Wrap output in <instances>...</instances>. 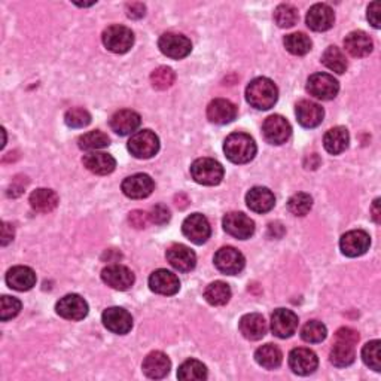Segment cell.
<instances>
[{
	"mask_svg": "<svg viewBox=\"0 0 381 381\" xmlns=\"http://www.w3.org/2000/svg\"><path fill=\"white\" fill-rule=\"evenodd\" d=\"M279 89L268 78H256L246 88V100L255 109L268 111L277 103Z\"/></svg>",
	"mask_w": 381,
	"mask_h": 381,
	"instance_id": "obj_1",
	"label": "cell"
},
{
	"mask_svg": "<svg viewBox=\"0 0 381 381\" xmlns=\"http://www.w3.org/2000/svg\"><path fill=\"white\" fill-rule=\"evenodd\" d=\"M256 143L253 137L246 133H233L225 139L223 152L226 158L234 164L250 162L256 155Z\"/></svg>",
	"mask_w": 381,
	"mask_h": 381,
	"instance_id": "obj_2",
	"label": "cell"
},
{
	"mask_svg": "<svg viewBox=\"0 0 381 381\" xmlns=\"http://www.w3.org/2000/svg\"><path fill=\"white\" fill-rule=\"evenodd\" d=\"M191 176L200 185L215 187L223 179V167L211 158H198L191 165Z\"/></svg>",
	"mask_w": 381,
	"mask_h": 381,
	"instance_id": "obj_3",
	"label": "cell"
},
{
	"mask_svg": "<svg viewBox=\"0 0 381 381\" xmlns=\"http://www.w3.org/2000/svg\"><path fill=\"white\" fill-rule=\"evenodd\" d=\"M130 154L139 160H148L155 157L160 150L158 136L150 130L137 131L128 140Z\"/></svg>",
	"mask_w": 381,
	"mask_h": 381,
	"instance_id": "obj_4",
	"label": "cell"
},
{
	"mask_svg": "<svg viewBox=\"0 0 381 381\" xmlns=\"http://www.w3.org/2000/svg\"><path fill=\"white\" fill-rule=\"evenodd\" d=\"M103 45L111 53L126 54L134 45V35L126 26H111L103 32Z\"/></svg>",
	"mask_w": 381,
	"mask_h": 381,
	"instance_id": "obj_5",
	"label": "cell"
},
{
	"mask_svg": "<svg viewBox=\"0 0 381 381\" xmlns=\"http://www.w3.org/2000/svg\"><path fill=\"white\" fill-rule=\"evenodd\" d=\"M307 91L319 100H332L338 94L340 84L328 73H314L307 81Z\"/></svg>",
	"mask_w": 381,
	"mask_h": 381,
	"instance_id": "obj_6",
	"label": "cell"
},
{
	"mask_svg": "<svg viewBox=\"0 0 381 381\" xmlns=\"http://www.w3.org/2000/svg\"><path fill=\"white\" fill-rule=\"evenodd\" d=\"M158 48L165 57L173 58V60H180L191 54L192 43L184 35L164 33L158 40Z\"/></svg>",
	"mask_w": 381,
	"mask_h": 381,
	"instance_id": "obj_7",
	"label": "cell"
},
{
	"mask_svg": "<svg viewBox=\"0 0 381 381\" xmlns=\"http://www.w3.org/2000/svg\"><path fill=\"white\" fill-rule=\"evenodd\" d=\"M263 134L265 140L271 145H283L292 134V127L282 115H271L265 119L263 126Z\"/></svg>",
	"mask_w": 381,
	"mask_h": 381,
	"instance_id": "obj_8",
	"label": "cell"
},
{
	"mask_svg": "<svg viewBox=\"0 0 381 381\" xmlns=\"http://www.w3.org/2000/svg\"><path fill=\"white\" fill-rule=\"evenodd\" d=\"M223 230L226 234L238 240H248L255 233V222L241 211H231L223 218Z\"/></svg>",
	"mask_w": 381,
	"mask_h": 381,
	"instance_id": "obj_9",
	"label": "cell"
},
{
	"mask_svg": "<svg viewBox=\"0 0 381 381\" xmlns=\"http://www.w3.org/2000/svg\"><path fill=\"white\" fill-rule=\"evenodd\" d=\"M215 265L221 272L228 274V276H236V274L241 272L243 268H245L246 259L237 249L226 246L216 252Z\"/></svg>",
	"mask_w": 381,
	"mask_h": 381,
	"instance_id": "obj_10",
	"label": "cell"
},
{
	"mask_svg": "<svg viewBox=\"0 0 381 381\" xmlns=\"http://www.w3.org/2000/svg\"><path fill=\"white\" fill-rule=\"evenodd\" d=\"M182 231H184V236L191 240L194 245H203L211 234L210 223L201 213H192L191 216H188L184 223H182Z\"/></svg>",
	"mask_w": 381,
	"mask_h": 381,
	"instance_id": "obj_11",
	"label": "cell"
},
{
	"mask_svg": "<svg viewBox=\"0 0 381 381\" xmlns=\"http://www.w3.org/2000/svg\"><path fill=\"white\" fill-rule=\"evenodd\" d=\"M370 246H371V237L367 231L362 230L348 231L340 240V249L343 255L348 258L362 256L363 253H367Z\"/></svg>",
	"mask_w": 381,
	"mask_h": 381,
	"instance_id": "obj_12",
	"label": "cell"
},
{
	"mask_svg": "<svg viewBox=\"0 0 381 381\" xmlns=\"http://www.w3.org/2000/svg\"><path fill=\"white\" fill-rule=\"evenodd\" d=\"M317 355L310 348H294L289 353V367L298 375H310L317 370Z\"/></svg>",
	"mask_w": 381,
	"mask_h": 381,
	"instance_id": "obj_13",
	"label": "cell"
},
{
	"mask_svg": "<svg viewBox=\"0 0 381 381\" xmlns=\"http://www.w3.org/2000/svg\"><path fill=\"white\" fill-rule=\"evenodd\" d=\"M298 329V316L292 310L277 309L271 316V331L279 338H289Z\"/></svg>",
	"mask_w": 381,
	"mask_h": 381,
	"instance_id": "obj_14",
	"label": "cell"
},
{
	"mask_svg": "<svg viewBox=\"0 0 381 381\" xmlns=\"http://www.w3.org/2000/svg\"><path fill=\"white\" fill-rule=\"evenodd\" d=\"M101 280L116 291H127L134 285V274L124 265H109L101 271Z\"/></svg>",
	"mask_w": 381,
	"mask_h": 381,
	"instance_id": "obj_15",
	"label": "cell"
},
{
	"mask_svg": "<svg viewBox=\"0 0 381 381\" xmlns=\"http://www.w3.org/2000/svg\"><path fill=\"white\" fill-rule=\"evenodd\" d=\"M149 287L152 292L170 297L179 292L180 282L176 274L169 270H157L150 274L149 277Z\"/></svg>",
	"mask_w": 381,
	"mask_h": 381,
	"instance_id": "obj_16",
	"label": "cell"
},
{
	"mask_svg": "<svg viewBox=\"0 0 381 381\" xmlns=\"http://www.w3.org/2000/svg\"><path fill=\"white\" fill-rule=\"evenodd\" d=\"M101 320L106 329H109L111 332L118 335H126L133 328L131 314L121 307H111L108 310H104Z\"/></svg>",
	"mask_w": 381,
	"mask_h": 381,
	"instance_id": "obj_17",
	"label": "cell"
},
{
	"mask_svg": "<svg viewBox=\"0 0 381 381\" xmlns=\"http://www.w3.org/2000/svg\"><path fill=\"white\" fill-rule=\"evenodd\" d=\"M121 188H123V192L128 198H133V200H142V198L149 197L152 191L155 189V184L150 176L143 175V173H137V175L127 177L123 182V187Z\"/></svg>",
	"mask_w": 381,
	"mask_h": 381,
	"instance_id": "obj_18",
	"label": "cell"
},
{
	"mask_svg": "<svg viewBox=\"0 0 381 381\" xmlns=\"http://www.w3.org/2000/svg\"><path fill=\"white\" fill-rule=\"evenodd\" d=\"M55 310L63 319L82 320L88 314V304L82 297L70 294L57 302Z\"/></svg>",
	"mask_w": 381,
	"mask_h": 381,
	"instance_id": "obj_19",
	"label": "cell"
},
{
	"mask_svg": "<svg viewBox=\"0 0 381 381\" xmlns=\"http://www.w3.org/2000/svg\"><path fill=\"white\" fill-rule=\"evenodd\" d=\"M295 114H297V119L298 123L304 127V128H314L317 126L322 124L324 116H325V111L320 104L310 101V100H301L297 103L295 108Z\"/></svg>",
	"mask_w": 381,
	"mask_h": 381,
	"instance_id": "obj_20",
	"label": "cell"
},
{
	"mask_svg": "<svg viewBox=\"0 0 381 381\" xmlns=\"http://www.w3.org/2000/svg\"><path fill=\"white\" fill-rule=\"evenodd\" d=\"M237 116V106L226 99H216L207 106V118L213 124H230Z\"/></svg>",
	"mask_w": 381,
	"mask_h": 381,
	"instance_id": "obj_21",
	"label": "cell"
},
{
	"mask_svg": "<svg viewBox=\"0 0 381 381\" xmlns=\"http://www.w3.org/2000/svg\"><path fill=\"white\" fill-rule=\"evenodd\" d=\"M307 26L313 32H326L335 23V13L331 6L325 4H317L307 12Z\"/></svg>",
	"mask_w": 381,
	"mask_h": 381,
	"instance_id": "obj_22",
	"label": "cell"
},
{
	"mask_svg": "<svg viewBox=\"0 0 381 381\" xmlns=\"http://www.w3.org/2000/svg\"><path fill=\"white\" fill-rule=\"evenodd\" d=\"M167 261L170 263L173 268L180 272H188L195 268L197 256L195 253L185 245H173L167 249Z\"/></svg>",
	"mask_w": 381,
	"mask_h": 381,
	"instance_id": "obj_23",
	"label": "cell"
},
{
	"mask_svg": "<svg viewBox=\"0 0 381 381\" xmlns=\"http://www.w3.org/2000/svg\"><path fill=\"white\" fill-rule=\"evenodd\" d=\"M238 328H240V332H241L243 337H245L246 340H250V341H258V340L264 338L267 331H268L264 316L258 314V313H250V314L243 316L240 319Z\"/></svg>",
	"mask_w": 381,
	"mask_h": 381,
	"instance_id": "obj_24",
	"label": "cell"
},
{
	"mask_svg": "<svg viewBox=\"0 0 381 381\" xmlns=\"http://www.w3.org/2000/svg\"><path fill=\"white\" fill-rule=\"evenodd\" d=\"M6 283L13 291H30L36 285V274L30 267H12L6 274Z\"/></svg>",
	"mask_w": 381,
	"mask_h": 381,
	"instance_id": "obj_25",
	"label": "cell"
},
{
	"mask_svg": "<svg viewBox=\"0 0 381 381\" xmlns=\"http://www.w3.org/2000/svg\"><path fill=\"white\" fill-rule=\"evenodd\" d=\"M82 162L87 170L99 176L111 175L116 167V161L112 155L104 154V152H97V150H93V152H89V154L84 155Z\"/></svg>",
	"mask_w": 381,
	"mask_h": 381,
	"instance_id": "obj_26",
	"label": "cell"
},
{
	"mask_svg": "<svg viewBox=\"0 0 381 381\" xmlns=\"http://www.w3.org/2000/svg\"><path fill=\"white\" fill-rule=\"evenodd\" d=\"M172 362L164 355L162 352H152L149 353L142 365V370L146 377L152 380H160L164 378L167 374L170 372Z\"/></svg>",
	"mask_w": 381,
	"mask_h": 381,
	"instance_id": "obj_27",
	"label": "cell"
},
{
	"mask_svg": "<svg viewBox=\"0 0 381 381\" xmlns=\"http://www.w3.org/2000/svg\"><path fill=\"white\" fill-rule=\"evenodd\" d=\"M344 47L352 57L363 58L372 53L374 43L367 33L362 32V30H356V32H352L346 36Z\"/></svg>",
	"mask_w": 381,
	"mask_h": 381,
	"instance_id": "obj_28",
	"label": "cell"
},
{
	"mask_svg": "<svg viewBox=\"0 0 381 381\" xmlns=\"http://www.w3.org/2000/svg\"><path fill=\"white\" fill-rule=\"evenodd\" d=\"M140 123L142 119L139 114L130 109H123L114 114L111 118V128L119 136H128L140 127Z\"/></svg>",
	"mask_w": 381,
	"mask_h": 381,
	"instance_id": "obj_29",
	"label": "cell"
},
{
	"mask_svg": "<svg viewBox=\"0 0 381 381\" xmlns=\"http://www.w3.org/2000/svg\"><path fill=\"white\" fill-rule=\"evenodd\" d=\"M246 204L255 213H268L276 204V197L268 188L255 187L246 195Z\"/></svg>",
	"mask_w": 381,
	"mask_h": 381,
	"instance_id": "obj_30",
	"label": "cell"
},
{
	"mask_svg": "<svg viewBox=\"0 0 381 381\" xmlns=\"http://www.w3.org/2000/svg\"><path fill=\"white\" fill-rule=\"evenodd\" d=\"M350 136L347 128L333 127L324 137V146L332 155H338L348 148Z\"/></svg>",
	"mask_w": 381,
	"mask_h": 381,
	"instance_id": "obj_31",
	"label": "cell"
},
{
	"mask_svg": "<svg viewBox=\"0 0 381 381\" xmlns=\"http://www.w3.org/2000/svg\"><path fill=\"white\" fill-rule=\"evenodd\" d=\"M30 206L39 213H50L58 206V195L53 189L39 188L30 195Z\"/></svg>",
	"mask_w": 381,
	"mask_h": 381,
	"instance_id": "obj_32",
	"label": "cell"
},
{
	"mask_svg": "<svg viewBox=\"0 0 381 381\" xmlns=\"http://www.w3.org/2000/svg\"><path fill=\"white\" fill-rule=\"evenodd\" d=\"M255 360L265 370H276L283 362L282 350L274 344H265L255 352Z\"/></svg>",
	"mask_w": 381,
	"mask_h": 381,
	"instance_id": "obj_33",
	"label": "cell"
},
{
	"mask_svg": "<svg viewBox=\"0 0 381 381\" xmlns=\"http://www.w3.org/2000/svg\"><path fill=\"white\" fill-rule=\"evenodd\" d=\"M204 298L210 306H225V304L231 299V287L225 282H213L206 287Z\"/></svg>",
	"mask_w": 381,
	"mask_h": 381,
	"instance_id": "obj_34",
	"label": "cell"
},
{
	"mask_svg": "<svg viewBox=\"0 0 381 381\" xmlns=\"http://www.w3.org/2000/svg\"><path fill=\"white\" fill-rule=\"evenodd\" d=\"M177 378L184 381H201L207 378L206 365L197 359H188L177 370Z\"/></svg>",
	"mask_w": 381,
	"mask_h": 381,
	"instance_id": "obj_35",
	"label": "cell"
},
{
	"mask_svg": "<svg viewBox=\"0 0 381 381\" xmlns=\"http://www.w3.org/2000/svg\"><path fill=\"white\" fill-rule=\"evenodd\" d=\"M329 359L331 362L335 365V367L338 368H346V367H350L356 359V352H355V347L350 346V344H346V343H335V346L332 347L331 350V355H329Z\"/></svg>",
	"mask_w": 381,
	"mask_h": 381,
	"instance_id": "obj_36",
	"label": "cell"
},
{
	"mask_svg": "<svg viewBox=\"0 0 381 381\" xmlns=\"http://www.w3.org/2000/svg\"><path fill=\"white\" fill-rule=\"evenodd\" d=\"M322 63L335 73H344L347 70V60L344 53L337 47H329L322 55Z\"/></svg>",
	"mask_w": 381,
	"mask_h": 381,
	"instance_id": "obj_37",
	"label": "cell"
},
{
	"mask_svg": "<svg viewBox=\"0 0 381 381\" xmlns=\"http://www.w3.org/2000/svg\"><path fill=\"white\" fill-rule=\"evenodd\" d=\"M285 48L294 55H306L311 50V40L304 33H292L285 38Z\"/></svg>",
	"mask_w": 381,
	"mask_h": 381,
	"instance_id": "obj_38",
	"label": "cell"
},
{
	"mask_svg": "<svg viewBox=\"0 0 381 381\" xmlns=\"http://www.w3.org/2000/svg\"><path fill=\"white\" fill-rule=\"evenodd\" d=\"M328 335V329L322 322H317V320H310L301 329V338L310 343V344H317L322 343Z\"/></svg>",
	"mask_w": 381,
	"mask_h": 381,
	"instance_id": "obj_39",
	"label": "cell"
},
{
	"mask_svg": "<svg viewBox=\"0 0 381 381\" xmlns=\"http://www.w3.org/2000/svg\"><path fill=\"white\" fill-rule=\"evenodd\" d=\"M78 145L84 150H97L103 149L106 146L111 145V139L108 134H104L101 131H89L87 134H82L78 140Z\"/></svg>",
	"mask_w": 381,
	"mask_h": 381,
	"instance_id": "obj_40",
	"label": "cell"
},
{
	"mask_svg": "<svg viewBox=\"0 0 381 381\" xmlns=\"http://www.w3.org/2000/svg\"><path fill=\"white\" fill-rule=\"evenodd\" d=\"M362 359L367 367L380 372L381 371V341L374 340L365 344L362 348Z\"/></svg>",
	"mask_w": 381,
	"mask_h": 381,
	"instance_id": "obj_41",
	"label": "cell"
},
{
	"mask_svg": "<svg viewBox=\"0 0 381 381\" xmlns=\"http://www.w3.org/2000/svg\"><path fill=\"white\" fill-rule=\"evenodd\" d=\"M274 21L282 28H289L294 27L298 21V9L292 5H279L274 11Z\"/></svg>",
	"mask_w": 381,
	"mask_h": 381,
	"instance_id": "obj_42",
	"label": "cell"
},
{
	"mask_svg": "<svg viewBox=\"0 0 381 381\" xmlns=\"http://www.w3.org/2000/svg\"><path fill=\"white\" fill-rule=\"evenodd\" d=\"M311 207H313V198L306 192L295 194L289 198V201H287L289 211H291L295 216H306L311 210Z\"/></svg>",
	"mask_w": 381,
	"mask_h": 381,
	"instance_id": "obj_43",
	"label": "cell"
},
{
	"mask_svg": "<svg viewBox=\"0 0 381 381\" xmlns=\"http://www.w3.org/2000/svg\"><path fill=\"white\" fill-rule=\"evenodd\" d=\"M175 81H176V73L170 67H165V66L155 69L150 74L152 87L160 91L170 88L175 84Z\"/></svg>",
	"mask_w": 381,
	"mask_h": 381,
	"instance_id": "obj_44",
	"label": "cell"
},
{
	"mask_svg": "<svg viewBox=\"0 0 381 381\" xmlns=\"http://www.w3.org/2000/svg\"><path fill=\"white\" fill-rule=\"evenodd\" d=\"M20 311H21L20 299L8 295H4L0 298V319H2L4 322H6L9 319H13L15 316H18Z\"/></svg>",
	"mask_w": 381,
	"mask_h": 381,
	"instance_id": "obj_45",
	"label": "cell"
},
{
	"mask_svg": "<svg viewBox=\"0 0 381 381\" xmlns=\"http://www.w3.org/2000/svg\"><path fill=\"white\" fill-rule=\"evenodd\" d=\"M65 121L70 128H84L91 123V115L82 108H73L66 112Z\"/></svg>",
	"mask_w": 381,
	"mask_h": 381,
	"instance_id": "obj_46",
	"label": "cell"
},
{
	"mask_svg": "<svg viewBox=\"0 0 381 381\" xmlns=\"http://www.w3.org/2000/svg\"><path fill=\"white\" fill-rule=\"evenodd\" d=\"M149 219L152 223H155V225H164L170 221V210L167 209L164 204H157L150 209Z\"/></svg>",
	"mask_w": 381,
	"mask_h": 381,
	"instance_id": "obj_47",
	"label": "cell"
},
{
	"mask_svg": "<svg viewBox=\"0 0 381 381\" xmlns=\"http://www.w3.org/2000/svg\"><path fill=\"white\" fill-rule=\"evenodd\" d=\"M335 340H337L338 343L355 346L359 341V333L352 328H340L337 333H335Z\"/></svg>",
	"mask_w": 381,
	"mask_h": 381,
	"instance_id": "obj_48",
	"label": "cell"
},
{
	"mask_svg": "<svg viewBox=\"0 0 381 381\" xmlns=\"http://www.w3.org/2000/svg\"><path fill=\"white\" fill-rule=\"evenodd\" d=\"M128 221L130 223L137 228V230H143V228L148 226V223L150 222L149 219V213L143 211V210H134L130 213V216H128Z\"/></svg>",
	"mask_w": 381,
	"mask_h": 381,
	"instance_id": "obj_49",
	"label": "cell"
},
{
	"mask_svg": "<svg viewBox=\"0 0 381 381\" xmlns=\"http://www.w3.org/2000/svg\"><path fill=\"white\" fill-rule=\"evenodd\" d=\"M145 13H146V6L143 4L133 2L127 5V17L131 20H139L145 17Z\"/></svg>",
	"mask_w": 381,
	"mask_h": 381,
	"instance_id": "obj_50",
	"label": "cell"
},
{
	"mask_svg": "<svg viewBox=\"0 0 381 381\" xmlns=\"http://www.w3.org/2000/svg\"><path fill=\"white\" fill-rule=\"evenodd\" d=\"M380 12H381V6L378 2H372L370 6H368V21L372 24L374 28H380L381 27V20H380Z\"/></svg>",
	"mask_w": 381,
	"mask_h": 381,
	"instance_id": "obj_51",
	"label": "cell"
},
{
	"mask_svg": "<svg viewBox=\"0 0 381 381\" xmlns=\"http://www.w3.org/2000/svg\"><path fill=\"white\" fill-rule=\"evenodd\" d=\"M13 226L8 222H4L2 226V246H6L8 243H11L13 240Z\"/></svg>",
	"mask_w": 381,
	"mask_h": 381,
	"instance_id": "obj_52",
	"label": "cell"
},
{
	"mask_svg": "<svg viewBox=\"0 0 381 381\" xmlns=\"http://www.w3.org/2000/svg\"><path fill=\"white\" fill-rule=\"evenodd\" d=\"M372 218H374V222H375V223H380V222H381L380 198H377V200H375V201H374V204H372Z\"/></svg>",
	"mask_w": 381,
	"mask_h": 381,
	"instance_id": "obj_53",
	"label": "cell"
}]
</instances>
